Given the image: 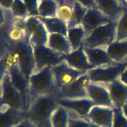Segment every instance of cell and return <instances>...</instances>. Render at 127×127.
Segmentation results:
<instances>
[{
    "instance_id": "cell-1",
    "label": "cell",
    "mask_w": 127,
    "mask_h": 127,
    "mask_svg": "<svg viewBox=\"0 0 127 127\" xmlns=\"http://www.w3.org/2000/svg\"><path fill=\"white\" fill-rule=\"evenodd\" d=\"M59 105L56 94L41 96L28 106L26 110V118L37 127H52L51 117Z\"/></svg>"
},
{
    "instance_id": "cell-2",
    "label": "cell",
    "mask_w": 127,
    "mask_h": 127,
    "mask_svg": "<svg viewBox=\"0 0 127 127\" xmlns=\"http://www.w3.org/2000/svg\"><path fill=\"white\" fill-rule=\"evenodd\" d=\"M29 93L28 107L38 97L56 94L58 91L51 67H46L39 71L33 73L29 77Z\"/></svg>"
},
{
    "instance_id": "cell-3",
    "label": "cell",
    "mask_w": 127,
    "mask_h": 127,
    "mask_svg": "<svg viewBox=\"0 0 127 127\" xmlns=\"http://www.w3.org/2000/svg\"><path fill=\"white\" fill-rule=\"evenodd\" d=\"M7 51L13 54L20 69L29 79L31 75L35 72V61L33 48L29 37L24 33L19 41L13 42L8 41Z\"/></svg>"
},
{
    "instance_id": "cell-4",
    "label": "cell",
    "mask_w": 127,
    "mask_h": 127,
    "mask_svg": "<svg viewBox=\"0 0 127 127\" xmlns=\"http://www.w3.org/2000/svg\"><path fill=\"white\" fill-rule=\"evenodd\" d=\"M1 105L26 111V104L23 95L14 86L8 71L1 74Z\"/></svg>"
},
{
    "instance_id": "cell-5",
    "label": "cell",
    "mask_w": 127,
    "mask_h": 127,
    "mask_svg": "<svg viewBox=\"0 0 127 127\" xmlns=\"http://www.w3.org/2000/svg\"><path fill=\"white\" fill-rule=\"evenodd\" d=\"M117 22L111 21L107 24L94 29L86 36L84 41V47H106L116 41Z\"/></svg>"
},
{
    "instance_id": "cell-6",
    "label": "cell",
    "mask_w": 127,
    "mask_h": 127,
    "mask_svg": "<svg viewBox=\"0 0 127 127\" xmlns=\"http://www.w3.org/2000/svg\"><path fill=\"white\" fill-rule=\"evenodd\" d=\"M127 61L98 67L87 72L90 82L106 84L119 79L127 66Z\"/></svg>"
},
{
    "instance_id": "cell-7",
    "label": "cell",
    "mask_w": 127,
    "mask_h": 127,
    "mask_svg": "<svg viewBox=\"0 0 127 127\" xmlns=\"http://www.w3.org/2000/svg\"><path fill=\"white\" fill-rule=\"evenodd\" d=\"M35 61V72L46 67H53L64 61V54H62L47 45L32 46Z\"/></svg>"
},
{
    "instance_id": "cell-8",
    "label": "cell",
    "mask_w": 127,
    "mask_h": 127,
    "mask_svg": "<svg viewBox=\"0 0 127 127\" xmlns=\"http://www.w3.org/2000/svg\"><path fill=\"white\" fill-rule=\"evenodd\" d=\"M90 82V79L87 72L73 82L59 89L56 93V95L58 98L66 99L88 98L87 87Z\"/></svg>"
},
{
    "instance_id": "cell-9",
    "label": "cell",
    "mask_w": 127,
    "mask_h": 127,
    "mask_svg": "<svg viewBox=\"0 0 127 127\" xmlns=\"http://www.w3.org/2000/svg\"><path fill=\"white\" fill-rule=\"evenodd\" d=\"M24 32L32 46L47 45L49 34L37 16H29L26 19Z\"/></svg>"
},
{
    "instance_id": "cell-10",
    "label": "cell",
    "mask_w": 127,
    "mask_h": 127,
    "mask_svg": "<svg viewBox=\"0 0 127 127\" xmlns=\"http://www.w3.org/2000/svg\"><path fill=\"white\" fill-rule=\"evenodd\" d=\"M54 78L58 90L75 81L87 72H80L71 67L65 61L51 67Z\"/></svg>"
},
{
    "instance_id": "cell-11",
    "label": "cell",
    "mask_w": 127,
    "mask_h": 127,
    "mask_svg": "<svg viewBox=\"0 0 127 127\" xmlns=\"http://www.w3.org/2000/svg\"><path fill=\"white\" fill-rule=\"evenodd\" d=\"M88 98L95 105L113 108L108 89L104 84L90 82L87 87Z\"/></svg>"
},
{
    "instance_id": "cell-12",
    "label": "cell",
    "mask_w": 127,
    "mask_h": 127,
    "mask_svg": "<svg viewBox=\"0 0 127 127\" xmlns=\"http://www.w3.org/2000/svg\"><path fill=\"white\" fill-rule=\"evenodd\" d=\"M85 118L94 124L102 127H112L113 108L95 105L91 108Z\"/></svg>"
},
{
    "instance_id": "cell-13",
    "label": "cell",
    "mask_w": 127,
    "mask_h": 127,
    "mask_svg": "<svg viewBox=\"0 0 127 127\" xmlns=\"http://www.w3.org/2000/svg\"><path fill=\"white\" fill-rule=\"evenodd\" d=\"M111 21L109 18L97 8H91L87 11L81 26L87 36L94 29Z\"/></svg>"
},
{
    "instance_id": "cell-14",
    "label": "cell",
    "mask_w": 127,
    "mask_h": 127,
    "mask_svg": "<svg viewBox=\"0 0 127 127\" xmlns=\"http://www.w3.org/2000/svg\"><path fill=\"white\" fill-rule=\"evenodd\" d=\"M58 103L68 110L85 118L94 106V102L89 98L79 99H66L58 98Z\"/></svg>"
},
{
    "instance_id": "cell-15",
    "label": "cell",
    "mask_w": 127,
    "mask_h": 127,
    "mask_svg": "<svg viewBox=\"0 0 127 127\" xmlns=\"http://www.w3.org/2000/svg\"><path fill=\"white\" fill-rule=\"evenodd\" d=\"M64 61L71 67L80 72H87L91 69L95 68L89 63L87 56L84 51V46L72 51L68 54L64 55Z\"/></svg>"
},
{
    "instance_id": "cell-16",
    "label": "cell",
    "mask_w": 127,
    "mask_h": 127,
    "mask_svg": "<svg viewBox=\"0 0 127 127\" xmlns=\"http://www.w3.org/2000/svg\"><path fill=\"white\" fill-rule=\"evenodd\" d=\"M108 89L113 108H122L127 101V85L120 79L104 84Z\"/></svg>"
},
{
    "instance_id": "cell-17",
    "label": "cell",
    "mask_w": 127,
    "mask_h": 127,
    "mask_svg": "<svg viewBox=\"0 0 127 127\" xmlns=\"http://www.w3.org/2000/svg\"><path fill=\"white\" fill-rule=\"evenodd\" d=\"M84 49L89 63L94 67L116 64L110 57L106 47L90 48L84 46Z\"/></svg>"
},
{
    "instance_id": "cell-18",
    "label": "cell",
    "mask_w": 127,
    "mask_h": 127,
    "mask_svg": "<svg viewBox=\"0 0 127 127\" xmlns=\"http://www.w3.org/2000/svg\"><path fill=\"white\" fill-rule=\"evenodd\" d=\"M97 8L112 21L117 22L125 8L118 0H95Z\"/></svg>"
},
{
    "instance_id": "cell-19",
    "label": "cell",
    "mask_w": 127,
    "mask_h": 127,
    "mask_svg": "<svg viewBox=\"0 0 127 127\" xmlns=\"http://www.w3.org/2000/svg\"><path fill=\"white\" fill-rule=\"evenodd\" d=\"M26 118V111L1 105L0 127H14Z\"/></svg>"
},
{
    "instance_id": "cell-20",
    "label": "cell",
    "mask_w": 127,
    "mask_h": 127,
    "mask_svg": "<svg viewBox=\"0 0 127 127\" xmlns=\"http://www.w3.org/2000/svg\"><path fill=\"white\" fill-rule=\"evenodd\" d=\"M47 46L62 54H68L72 52L67 37L61 34H49Z\"/></svg>"
},
{
    "instance_id": "cell-21",
    "label": "cell",
    "mask_w": 127,
    "mask_h": 127,
    "mask_svg": "<svg viewBox=\"0 0 127 127\" xmlns=\"http://www.w3.org/2000/svg\"><path fill=\"white\" fill-rule=\"evenodd\" d=\"M37 17L43 23L49 34H61L67 36L68 27L66 21L57 16L54 18Z\"/></svg>"
},
{
    "instance_id": "cell-22",
    "label": "cell",
    "mask_w": 127,
    "mask_h": 127,
    "mask_svg": "<svg viewBox=\"0 0 127 127\" xmlns=\"http://www.w3.org/2000/svg\"><path fill=\"white\" fill-rule=\"evenodd\" d=\"M107 49L110 57L116 63L124 62L127 60V39L114 41Z\"/></svg>"
},
{
    "instance_id": "cell-23",
    "label": "cell",
    "mask_w": 127,
    "mask_h": 127,
    "mask_svg": "<svg viewBox=\"0 0 127 127\" xmlns=\"http://www.w3.org/2000/svg\"><path fill=\"white\" fill-rule=\"evenodd\" d=\"M86 36V32L81 25L68 29L67 37L71 46L72 51L83 46Z\"/></svg>"
},
{
    "instance_id": "cell-24",
    "label": "cell",
    "mask_w": 127,
    "mask_h": 127,
    "mask_svg": "<svg viewBox=\"0 0 127 127\" xmlns=\"http://www.w3.org/2000/svg\"><path fill=\"white\" fill-rule=\"evenodd\" d=\"M59 6L58 2L56 0H41L38 8L39 16L42 18L56 17Z\"/></svg>"
},
{
    "instance_id": "cell-25",
    "label": "cell",
    "mask_w": 127,
    "mask_h": 127,
    "mask_svg": "<svg viewBox=\"0 0 127 127\" xmlns=\"http://www.w3.org/2000/svg\"><path fill=\"white\" fill-rule=\"evenodd\" d=\"M69 118V111L59 105L52 115L51 126L52 127H67Z\"/></svg>"
},
{
    "instance_id": "cell-26",
    "label": "cell",
    "mask_w": 127,
    "mask_h": 127,
    "mask_svg": "<svg viewBox=\"0 0 127 127\" xmlns=\"http://www.w3.org/2000/svg\"><path fill=\"white\" fill-rule=\"evenodd\" d=\"M87 9L75 1L73 7L72 14L70 19L67 22L68 29L81 25Z\"/></svg>"
},
{
    "instance_id": "cell-27",
    "label": "cell",
    "mask_w": 127,
    "mask_h": 127,
    "mask_svg": "<svg viewBox=\"0 0 127 127\" xmlns=\"http://www.w3.org/2000/svg\"><path fill=\"white\" fill-rule=\"evenodd\" d=\"M127 39V9L117 22L116 28V41H120Z\"/></svg>"
},
{
    "instance_id": "cell-28",
    "label": "cell",
    "mask_w": 127,
    "mask_h": 127,
    "mask_svg": "<svg viewBox=\"0 0 127 127\" xmlns=\"http://www.w3.org/2000/svg\"><path fill=\"white\" fill-rule=\"evenodd\" d=\"M11 11L15 18L27 19L29 17L28 9L22 0H14Z\"/></svg>"
},
{
    "instance_id": "cell-29",
    "label": "cell",
    "mask_w": 127,
    "mask_h": 127,
    "mask_svg": "<svg viewBox=\"0 0 127 127\" xmlns=\"http://www.w3.org/2000/svg\"><path fill=\"white\" fill-rule=\"evenodd\" d=\"M68 111L69 118L67 127H90V122L86 118L80 117L74 112Z\"/></svg>"
},
{
    "instance_id": "cell-30",
    "label": "cell",
    "mask_w": 127,
    "mask_h": 127,
    "mask_svg": "<svg viewBox=\"0 0 127 127\" xmlns=\"http://www.w3.org/2000/svg\"><path fill=\"white\" fill-rule=\"evenodd\" d=\"M112 127H127V119L123 115L122 108H113Z\"/></svg>"
},
{
    "instance_id": "cell-31",
    "label": "cell",
    "mask_w": 127,
    "mask_h": 127,
    "mask_svg": "<svg viewBox=\"0 0 127 127\" xmlns=\"http://www.w3.org/2000/svg\"><path fill=\"white\" fill-rule=\"evenodd\" d=\"M25 4L29 16H39L38 8L41 0H22Z\"/></svg>"
},
{
    "instance_id": "cell-32",
    "label": "cell",
    "mask_w": 127,
    "mask_h": 127,
    "mask_svg": "<svg viewBox=\"0 0 127 127\" xmlns=\"http://www.w3.org/2000/svg\"><path fill=\"white\" fill-rule=\"evenodd\" d=\"M77 2L86 8L87 9L97 8V4L95 0H75Z\"/></svg>"
},
{
    "instance_id": "cell-33",
    "label": "cell",
    "mask_w": 127,
    "mask_h": 127,
    "mask_svg": "<svg viewBox=\"0 0 127 127\" xmlns=\"http://www.w3.org/2000/svg\"><path fill=\"white\" fill-rule=\"evenodd\" d=\"M14 127H37L29 119L26 118L19 122Z\"/></svg>"
},
{
    "instance_id": "cell-34",
    "label": "cell",
    "mask_w": 127,
    "mask_h": 127,
    "mask_svg": "<svg viewBox=\"0 0 127 127\" xmlns=\"http://www.w3.org/2000/svg\"><path fill=\"white\" fill-rule=\"evenodd\" d=\"M14 0H0L1 8L5 9H11Z\"/></svg>"
},
{
    "instance_id": "cell-35",
    "label": "cell",
    "mask_w": 127,
    "mask_h": 127,
    "mask_svg": "<svg viewBox=\"0 0 127 127\" xmlns=\"http://www.w3.org/2000/svg\"><path fill=\"white\" fill-rule=\"evenodd\" d=\"M126 61H127V60ZM119 79L122 82L124 83L125 85H127V66H126L125 69L124 71L122 72V74H121Z\"/></svg>"
},
{
    "instance_id": "cell-36",
    "label": "cell",
    "mask_w": 127,
    "mask_h": 127,
    "mask_svg": "<svg viewBox=\"0 0 127 127\" xmlns=\"http://www.w3.org/2000/svg\"><path fill=\"white\" fill-rule=\"evenodd\" d=\"M122 112H123V115H124V116L127 119V101L123 104V105L122 106Z\"/></svg>"
},
{
    "instance_id": "cell-37",
    "label": "cell",
    "mask_w": 127,
    "mask_h": 127,
    "mask_svg": "<svg viewBox=\"0 0 127 127\" xmlns=\"http://www.w3.org/2000/svg\"><path fill=\"white\" fill-rule=\"evenodd\" d=\"M118 1L123 6V7L125 9H127V3L126 2L125 0H118Z\"/></svg>"
},
{
    "instance_id": "cell-38",
    "label": "cell",
    "mask_w": 127,
    "mask_h": 127,
    "mask_svg": "<svg viewBox=\"0 0 127 127\" xmlns=\"http://www.w3.org/2000/svg\"><path fill=\"white\" fill-rule=\"evenodd\" d=\"M90 127H100V126L94 124L92 123H90Z\"/></svg>"
},
{
    "instance_id": "cell-39",
    "label": "cell",
    "mask_w": 127,
    "mask_h": 127,
    "mask_svg": "<svg viewBox=\"0 0 127 127\" xmlns=\"http://www.w3.org/2000/svg\"><path fill=\"white\" fill-rule=\"evenodd\" d=\"M65 1V0H59V5H61V4H62L64 3V1Z\"/></svg>"
},
{
    "instance_id": "cell-40",
    "label": "cell",
    "mask_w": 127,
    "mask_h": 127,
    "mask_svg": "<svg viewBox=\"0 0 127 127\" xmlns=\"http://www.w3.org/2000/svg\"><path fill=\"white\" fill-rule=\"evenodd\" d=\"M56 1H57L58 2V3H59V0H56Z\"/></svg>"
},
{
    "instance_id": "cell-41",
    "label": "cell",
    "mask_w": 127,
    "mask_h": 127,
    "mask_svg": "<svg viewBox=\"0 0 127 127\" xmlns=\"http://www.w3.org/2000/svg\"><path fill=\"white\" fill-rule=\"evenodd\" d=\"M125 1H126V2H127V0H125Z\"/></svg>"
}]
</instances>
